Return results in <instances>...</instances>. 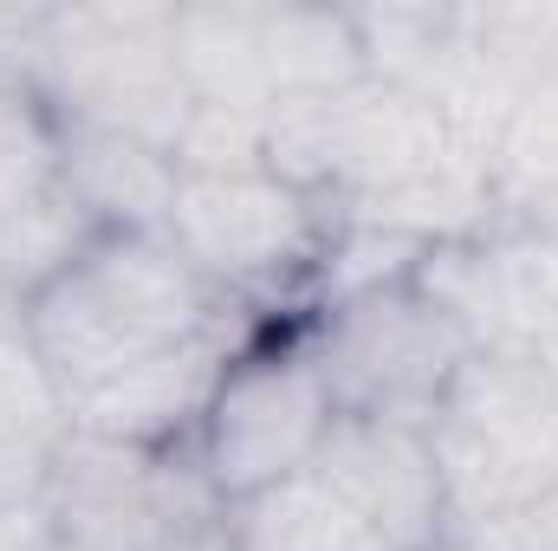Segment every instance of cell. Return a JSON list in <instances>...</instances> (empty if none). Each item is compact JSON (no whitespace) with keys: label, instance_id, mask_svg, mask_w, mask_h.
Listing matches in <instances>:
<instances>
[{"label":"cell","instance_id":"cell-1","mask_svg":"<svg viewBox=\"0 0 558 551\" xmlns=\"http://www.w3.org/2000/svg\"><path fill=\"white\" fill-rule=\"evenodd\" d=\"M20 338L59 383L72 428L182 448L221 370L286 318L221 298L162 234H92L78 260L20 305Z\"/></svg>","mask_w":558,"mask_h":551},{"label":"cell","instance_id":"cell-2","mask_svg":"<svg viewBox=\"0 0 558 551\" xmlns=\"http://www.w3.org/2000/svg\"><path fill=\"white\" fill-rule=\"evenodd\" d=\"M331 208L286 182L279 169L182 175L169 208V241L221 298L260 318H305L331 254Z\"/></svg>","mask_w":558,"mask_h":551},{"label":"cell","instance_id":"cell-3","mask_svg":"<svg viewBox=\"0 0 558 551\" xmlns=\"http://www.w3.org/2000/svg\"><path fill=\"white\" fill-rule=\"evenodd\" d=\"M428 441L448 487V539H461L558 480V370L520 351H474L428 421Z\"/></svg>","mask_w":558,"mask_h":551},{"label":"cell","instance_id":"cell-4","mask_svg":"<svg viewBox=\"0 0 558 551\" xmlns=\"http://www.w3.org/2000/svg\"><path fill=\"white\" fill-rule=\"evenodd\" d=\"M305 344L338 415H384L428 428L441 396L454 390L474 338L448 318L441 298L416 285V267L384 285L325 298L305 311Z\"/></svg>","mask_w":558,"mask_h":551},{"label":"cell","instance_id":"cell-5","mask_svg":"<svg viewBox=\"0 0 558 551\" xmlns=\"http://www.w3.org/2000/svg\"><path fill=\"white\" fill-rule=\"evenodd\" d=\"M331 421H338V403L305 344V318H286L221 370L189 448H195L215 500L241 506L279 480L305 474L318 461Z\"/></svg>","mask_w":558,"mask_h":551},{"label":"cell","instance_id":"cell-6","mask_svg":"<svg viewBox=\"0 0 558 551\" xmlns=\"http://www.w3.org/2000/svg\"><path fill=\"white\" fill-rule=\"evenodd\" d=\"M39 98L52 118L105 124L175 156L195 111L175 65V7H52Z\"/></svg>","mask_w":558,"mask_h":551},{"label":"cell","instance_id":"cell-7","mask_svg":"<svg viewBox=\"0 0 558 551\" xmlns=\"http://www.w3.org/2000/svg\"><path fill=\"white\" fill-rule=\"evenodd\" d=\"M195 448H137L111 434L72 428V441L52 461V480L39 493V519L52 539L78 551H156L162 539L221 519Z\"/></svg>","mask_w":558,"mask_h":551},{"label":"cell","instance_id":"cell-8","mask_svg":"<svg viewBox=\"0 0 558 551\" xmlns=\"http://www.w3.org/2000/svg\"><path fill=\"white\" fill-rule=\"evenodd\" d=\"M416 285L448 305L474 351H520L558 370V241L500 215L416 260Z\"/></svg>","mask_w":558,"mask_h":551},{"label":"cell","instance_id":"cell-9","mask_svg":"<svg viewBox=\"0 0 558 551\" xmlns=\"http://www.w3.org/2000/svg\"><path fill=\"white\" fill-rule=\"evenodd\" d=\"M312 474L397 551H441L448 546V487L435 441L416 421L384 415H338Z\"/></svg>","mask_w":558,"mask_h":551},{"label":"cell","instance_id":"cell-10","mask_svg":"<svg viewBox=\"0 0 558 551\" xmlns=\"http://www.w3.org/2000/svg\"><path fill=\"white\" fill-rule=\"evenodd\" d=\"M59 188L85 208L98 234H162L182 169L169 149L143 137L59 118Z\"/></svg>","mask_w":558,"mask_h":551},{"label":"cell","instance_id":"cell-11","mask_svg":"<svg viewBox=\"0 0 558 551\" xmlns=\"http://www.w3.org/2000/svg\"><path fill=\"white\" fill-rule=\"evenodd\" d=\"M72 441V409L13 318H0V513H39L59 448Z\"/></svg>","mask_w":558,"mask_h":551},{"label":"cell","instance_id":"cell-12","mask_svg":"<svg viewBox=\"0 0 558 551\" xmlns=\"http://www.w3.org/2000/svg\"><path fill=\"white\" fill-rule=\"evenodd\" d=\"M175 65L195 105L208 111H274L267 52H260V7L215 0V7H175Z\"/></svg>","mask_w":558,"mask_h":551},{"label":"cell","instance_id":"cell-13","mask_svg":"<svg viewBox=\"0 0 558 551\" xmlns=\"http://www.w3.org/2000/svg\"><path fill=\"white\" fill-rule=\"evenodd\" d=\"M260 52H267L274 105L325 98L371 78L351 7H260Z\"/></svg>","mask_w":558,"mask_h":551},{"label":"cell","instance_id":"cell-14","mask_svg":"<svg viewBox=\"0 0 558 551\" xmlns=\"http://www.w3.org/2000/svg\"><path fill=\"white\" fill-rule=\"evenodd\" d=\"M228 532L241 551H397L384 546L312 467L267 493L228 506Z\"/></svg>","mask_w":558,"mask_h":551},{"label":"cell","instance_id":"cell-15","mask_svg":"<svg viewBox=\"0 0 558 551\" xmlns=\"http://www.w3.org/2000/svg\"><path fill=\"white\" fill-rule=\"evenodd\" d=\"M52 182H59V118L33 91L0 85V221H13Z\"/></svg>","mask_w":558,"mask_h":551},{"label":"cell","instance_id":"cell-16","mask_svg":"<svg viewBox=\"0 0 558 551\" xmlns=\"http://www.w3.org/2000/svg\"><path fill=\"white\" fill-rule=\"evenodd\" d=\"M448 551H558V480L546 493L468 526L461 539H448Z\"/></svg>","mask_w":558,"mask_h":551},{"label":"cell","instance_id":"cell-17","mask_svg":"<svg viewBox=\"0 0 558 551\" xmlns=\"http://www.w3.org/2000/svg\"><path fill=\"white\" fill-rule=\"evenodd\" d=\"M46 52H52V7H0V85L13 91H33L46 85ZM46 105V98H39Z\"/></svg>","mask_w":558,"mask_h":551},{"label":"cell","instance_id":"cell-18","mask_svg":"<svg viewBox=\"0 0 558 551\" xmlns=\"http://www.w3.org/2000/svg\"><path fill=\"white\" fill-rule=\"evenodd\" d=\"M156 551H241V546H234V532H228V513H221V519H202V526H189V532L162 539Z\"/></svg>","mask_w":558,"mask_h":551},{"label":"cell","instance_id":"cell-19","mask_svg":"<svg viewBox=\"0 0 558 551\" xmlns=\"http://www.w3.org/2000/svg\"><path fill=\"white\" fill-rule=\"evenodd\" d=\"M39 539H46L39 513H0V551H33Z\"/></svg>","mask_w":558,"mask_h":551},{"label":"cell","instance_id":"cell-20","mask_svg":"<svg viewBox=\"0 0 558 551\" xmlns=\"http://www.w3.org/2000/svg\"><path fill=\"white\" fill-rule=\"evenodd\" d=\"M33 551H78V546H65V539H52V532H46V539H39Z\"/></svg>","mask_w":558,"mask_h":551}]
</instances>
